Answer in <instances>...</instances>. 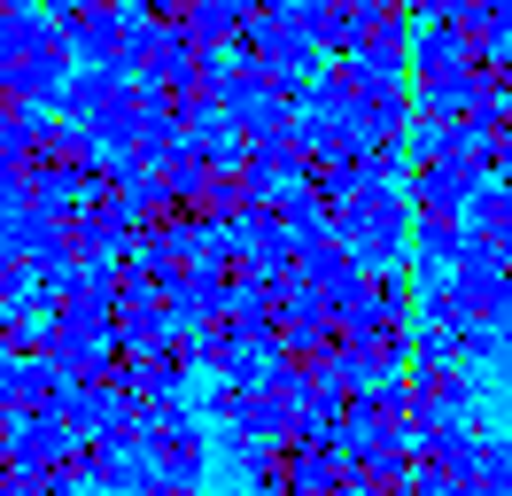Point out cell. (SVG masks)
Listing matches in <instances>:
<instances>
[{
	"label": "cell",
	"instance_id": "obj_5",
	"mask_svg": "<svg viewBox=\"0 0 512 496\" xmlns=\"http://www.w3.org/2000/svg\"><path fill=\"white\" fill-rule=\"evenodd\" d=\"M458 233L512 248V194H505V179H481V194L466 202V217H458Z\"/></svg>",
	"mask_w": 512,
	"mask_h": 496
},
{
	"label": "cell",
	"instance_id": "obj_4",
	"mask_svg": "<svg viewBox=\"0 0 512 496\" xmlns=\"http://www.w3.org/2000/svg\"><path fill=\"white\" fill-rule=\"evenodd\" d=\"M63 396V372L47 365V357H0V411H39V403Z\"/></svg>",
	"mask_w": 512,
	"mask_h": 496
},
{
	"label": "cell",
	"instance_id": "obj_1",
	"mask_svg": "<svg viewBox=\"0 0 512 496\" xmlns=\"http://www.w3.org/2000/svg\"><path fill=\"white\" fill-rule=\"evenodd\" d=\"M404 233H412V202H404V186L388 179H357L342 202H334V241L350 248L365 272H388V264H404L412 248H404Z\"/></svg>",
	"mask_w": 512,
	"mask_h": 496
},
{
	"label": "cell",
	"instance_id": "obj_2",
	"mask_svg": "<svg viewBox=\"0 0 512 496\" xmlns=\"http://www.w3.org/2000/svg\"><path fill=\"white\" fill-rule=\"evenodd\" d=\"M481 179L489 171H474V163H450V155H412V202L419 217H443V225H458L466 217V202L481 194Z\"/></svg>",
	"mask_w": 512,
	"mask_h": 496
},
{
	"label": "cell",
	"instance_id": "obj_7",
	"mask_svg": "<svg viewBox=\"0 0 512 496\" xmlns=\"http://www.w3.org/2000/svg\"><path fill=\"white\" fill-rule=\"evenodd\" d=\"M412 8H419V16H443V24H450V16L466 8V0H412Z\"/></svg>",
	"mask_w": 512,
	"mask_h": 496
},
{
	"label": "cell",
	"instance_id": "obj_8",
	"mask_svg": "<svg viewBox=\"0 0 512 496\" xmlns=\"http://www.w3.org/2000/svg\"><path fill=\"white\" fill-rule=\"evenodd\" d=\"M241 496H288V489H241Z\"/></svg>",
	"mask_w": 512,
	"mask_h": 496
},
{
	"label": "cell",
	"instance_id": "obj_3",
	"mask_svg": "<svg viewBox=\"0 0 512 496\" xmlns=\"http://www.w3.org/2000/svg\"><path fill=\"white\" fill-rule=\"evenodd\" d=\"M132 450L148 458V481H202V473H210V434L194 427V419L132 427Z\"/></svg>",
	"mask_w": 512,
	"mask_h": 496
},
{
	"label": "cell",
	"instance_id": "obj_6",
	"mask_svg": "<svg viewBox=\"0 0 512 496\" xmlns=\"http://www.w3.org/2000/svg\"><path fill=\"white\" fill-rule=\"evenodd\" d=\"M140 496H210V489H202V481H148Z\"/></svg>",
	"mask_w": 512,
	"mask_h": 496
}]
</instances>
